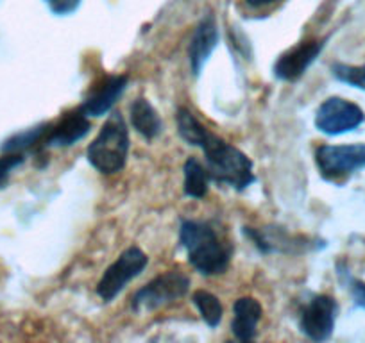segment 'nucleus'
Returning <instances> with one entry per match:
<instances>
[{
	"mask_svg": "<svg viewBox=\"0 0 365 343\" xmlns=\"http://www.w3.org/2000/svg\"><path fill=\"white\" fill-rule=\"evenodd\" d=\"M175 122H178L179 136L185 142L205 150L210 179L219 184L233 186L235 190H245L249 184L255 183L252 161L237 147L210 132L187 107H179Z\"/></svg>",
	"mask_w": 365,
	"mask_h": 343,
	"instance_id": "1",
	"label": "nucleus"
},
{
	"mask_svg": "<svg viewBox=\"0 0 365 343\" xmlns=\"http://www.w3.org/2000/svg\"><path fill=\"white\" fill-rule=\"evenodd\" d=\"M179 241L187 250L192 267L202 275H220L230 267V247L220 241L208 222L185 220L179 229Z\"/></svg>",
	"mask_w": 365,
	"mask_h": 343,
	"instance_id": "2",
	"label": "nucleus"
},
{
	"mask_svg": "<svg viewBox=\"0 0 365 343\" xmlns=\"http://www.w3.org/2000/svg\"><path fill=\"white\" fill-rule=\"evenodd\" d=\"M129 152V132L124 117L113 113L88 147V161L104 176L117 174L125 167Z\"/></svg>",
	"mask_w": 365,
	"mask_h": 343,
	"instance_id": "3",
	"label": "nucleus"
},
{
	"mask_svg": "<svg viewBox=\"0 0 365 343\" xmlns=\"http://www.w3.org/2000/svg\"><path fill=\"white\" fill-rule=\"evenodd\" d=\"M188 288H190V279L187 275L181 272H165L133 295L131 307L136 313L156 310L163 304L174 302L182 295H187Z\"/></svg>",
	"mask_w": 365,
	"mask_h": 343,
	"instance_id": "4",
	"label": "nucleus"
},
{
	"mask_svg": "<svg viewBox=\"0 0 365 343\" xmlns=\"http://www.w3.org/2000/svg\"><path fill=\"white\" fill-rule=\"evenodd\" d=\"M147 255L142 248L129 247L120 254L117 261L104 272L103 279L97 285V293L103 300L110 302L124 290L125 285L138 278L147 267Z\"/></svg>",
	"mask_w": 365,
	"mask_h": 343,
	"instance_id": "5",
	"label": "nucleus"
},
{
	"mask_svg": "<svg viewBox=\"0 0 365 343\" xmlns=\"http://www.w3.org/2000/svg\"><path fill=\"white\" fill-rule=\"evenodd\" d=\"M317 167L326 179H339L365 167V143L322 145L315 152Z\"/></svg>",
	"mask_w": 365,
	"mask_h": 343,
	"instance_id": "6",
	"label": "nucleus"
},
{
	"mask_svg": "<svg viewBox=\"0 0 365 343\" xmlns=\"http://www.w3.org/2000/svg\"><path fill=\"white\" fill-rule=\"evenodd\" d=\"M364 120V111L356 104L340 97H331L319 106L315 115V127L324 134L336 136L353 131Z\"/></svg>",
	"mask_w": 365,
	"mask_h": 343,
	"instance_id": "7",
	"label": "nucleus"
},
{
	"mask_svg": "<svg viewBox=\"0 0 365 343\" xmlns=\"http://www.w3.org/2000/svg\"><path fill=\"white\" fill-rule=\"evenodd\" d=\"M339 306L329 295H317L303 307L299 318L301 331L314 342H324L335 329Z\"/></svg>",
	"mask_w": 365,
	"mask_h": 343,
	"instance_id": "8",
	"label": "nucleus"
},
{
	"mask_svg": "<svg viewBox=\"0 0 365 343\" xmlns=\"http://www.w3.org/2000/svg\"><path fill=\"white\" fill-rule=\"evenodd\" d=\"M324 43L322 41H303L297 47L290 48L274 65V75L282 80H296L308 70V66L317 59Z\"/></svg>",
	"mask_w": 365,
	"mask_h": 343,
	"instance_id": "9",
	"label": "nucleus"
},
{
	"mask_svg": "<svg viewBox=\"0 0 365 343\" xmlns=\"http://www.w3.org/2000/svg\"><path fill=\"white\" fill-rule=\"evenodd\" d=\"M128 75H110L99 83V86L91 90L90 95L84 99L79 110L86 117H103L113 107L118 97L128 88Z\"/></svg>",
	"mask_w": 365,
	"mask_h": 343,
	"instance_id": "10",
	"label": "nucleus"
},
{
	"mask_svg": "<svg viewBox=\"0 0 365 343\" xmlns=\"http://www.w3.org/2000/svg\"><path fill=\"white\" fill-rule=\"evenodd\" d=\"M90 132V122L81 110L66 113L58 124L51 125L45 138L47 147H68L83 139Z\"/></svg>",
	"mask_w": 365,
	"mask_h": 343,
	"instance_id": "11",
	"label": "nucleus"
},
{
	"mask_svg": "<svg viewBox=\"0 0 365 343\" xmlns=\"http://www.w3.org/2000/svg\"><path fill=\"white\" fill-rule=\"evenodd\" d=\"M217 41H219V29H217L215 19L212 15L206 16L201 23L195 29L194 38L190 41V65L192 72L195 75H199L202 70V66L206 65V61L210 59L212 52L215 51Z\"/></svg>",
	"mask_w": 365,
	"mask_h": 343,
	"instance_id": "12",
	"label": "nucleus"
},
{
	"mask_svg": "<svg viewBox=\"0 0 365 343\" xmlns=\"http://www.w3.org/2000/svg\"><path fill=\"white\" fill-rule=\"evenodd\" d=\"M262 318V306L252 297H242L233 306V329L235 338L240 342H251L256 336V327Z\"/></svg>",
	"mask_w": 365,
	"mask_h": 343,
	"instance_id": "13",
	"label": "nucleus"
},
{
	"mask_svg": "<svg viewBox=\"0 0 365 343\" xmlns=\"http://www.w3.org/2000/svg\"><path fill=\"white\" fill-rule=\"evenodd\" d=\"M131 124L143 138L153 139L161 132V118L149 100L136 99L131 106Z\"/></svg>",
	"mask_w": 365,
	"mask_h": 343,
	"instance_id": "14",
	"label": "nucleus"
},
{
	"mask_svg": "<svg viewBox=\"0 0 365 343\" xmlns=\"http://www.w3.org/2000/svg\"><path fill=\"white\" fill-rule=\"evenodd\" d=\"M210 174L195 157H188L185 163V194L188 197L202 199L208 194Z\"/></svg>",
	"mask_w": 365,
	"mask_h": 343,
	"instance_id": "15",
	"label": "nucleus"
},
{
	"mask_svg": "<svg viewBox=\"0 0 365 343\" xmlns=\"http://www.w3.org/2000/svg\"><path fill=\"white\" fill-rule=\"evenodd\" d=\"M51 129V125L41 124L38 127L27 129V131L19 132V134L11 136L8 142H4V145L0 147L2 152H24L27 149H33L38 143H45L47 138V132Z\"/></svg>",
	"mask_w": 365,
	"mask_h": 343,
	"instance_id": "16",
	"label": "nucleus"
},
{
	"mask_svg": "<svg viewBox=\"0 0 365 343\" xmlns=\"http://www.w3.org/2000/svg\"><path fill=\"white\" fill-rule=\"evenodd\" d=\"M194 304L199 313H201L202 320L210 327H217L220 324V320H222V304L213 293L199 290V292L194 293Z\"/></svg>",
	"mask_w": 365,
	"mask_h": 343,
	"instance_id": "17",
	"label": "nucleus"
},
{
	"mask_svg": "<svg viewBox=\"0 0 365 343\" xmlns=\"http://www.w3.org/2000/svg\"><path fill=\"white\" fill-rule=\"evenodd\" d=\"M333 75L342 83L351 84L354 88L365 90V65L364 66H351V65H336L331 66Z\"/></svg>",
	"mask_w": 365,
	"mask_h": 343,
	"instance_id": "18",
	"label": "nucleus"
},
{
	"mask_svg": "<svg viewBox=\"0 0 365 343\" xmlns=\"http://www.w3.org/2000/svg\"><path fill=\"white\" fill-rule=\"evenodd\" d=\"M24 159L26 157L22 152H4V156H0V188L8 184L13 170L19 168L24 163Z\"/></svg>",
	"mask_w": 365,
	"mask_h": 343,
	"instance_id": "19",
	"label": "nucleus"
},
{
	"mask_svg": "<svg viewBox=\"0 0 365 343\" xmlns=\"http://www.w3.org/2000/svg\"><path fill=\"white\" fill-rule=\"evenodd\" d=\"M54 15H70L79 8L81 0H45Z\"/></svg>",
	"mask_w": 365,
	"mask_h": 343,
	"instance_id": "20",
	"label": "nucleus"
},
{
	"mask_svg": "<svg viewBox=\"0 0 365 343\" xmlns=\"http://www.w3.org/2000/svg\"><path fill=\"white\" fill-rule=\"evenodd\" d=\"M349 288H351V295H353L354 302L365 310V283L351 281Z\"/></svg>",
	"mask_w": 365,
	"mask_h": 343,
	"instance_id": "21",
	"label": "nucleus"
},
{
	"mask_svg": "<svg viewBox=\"0 0 365 343\" xmlns=\"http://www.w3.org/2000/svg\"><path fill=\"white\" fill-rule=\"evenodd\" d=\"M245 2L251 6H255V8H259V6L270 4V2H274V0H245Z\"/></svg>",
	"mask_w": 365,
	"mask_h": 343,
	"instance_id": "22",
	"label": "nucleus"
}]
</instances>
